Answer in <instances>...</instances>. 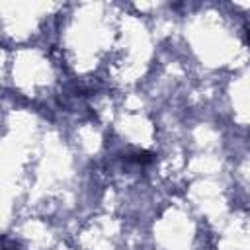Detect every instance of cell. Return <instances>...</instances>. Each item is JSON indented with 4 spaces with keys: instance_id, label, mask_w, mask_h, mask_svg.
Returning a JSON list of instances; mask_svg holds the SVG:
<instances>
[{
    "instance_id": "obj_2",
    "label": "cell",
    "mask_w": 250,
    "mask_h": 250,
    "mask_svg": "<svg viewBox=\"0 0 250 250\" xmlns=\"http://www.w3.org/2000/svg\"><path fill=\"white\" fill-rule=\"evenodd\" d=\"M246 43H248V45H250V29H248V31H246Z\"/></svg>"
},
{
    "instance_id": "obj_1",
    "label": "cell",
    "mask_w": 250,
    "mask_h": 250,
    "mask_svg": "<svg viewBox=\"0 0 250 250\" xmlns=\"http://www.w3.org/2000/svg\"><path fill=\"white\" fill-rule=\"evenodd\" d=\"M127 160H129V162H133V164L146 166V164H150V162L154 160V156H152V152H148V150H137V152L129 154V156H127Z\"/></svg>"
}]
</instances>
